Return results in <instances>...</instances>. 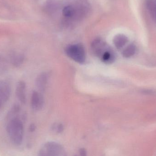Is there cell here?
<instances>
[{
    "label": "cell",
    "mask_w": 156,
    "mask_h": 156,
    "mask_svg": "<svg viewBox=\"0 0 156 156\" xmlns=\"http://www.w3.org/2000/svg\"><path fill=\"white\" fill-rule=\"evenodd\" d=\"M6 129L12 143L16 145H20L23 136V125L22 121L17 118H12L7 124Z\"/></svg>",
    "instance_id": "obj_1"
},
{
    "label": "cell",
    "mask_w": 156,
    "mask_h": 156,
    "mask_svg": "<svg viewBox=\"0 0 156 156\" xmlns=\"http://www.w3.org/2000/svg\"><path fill=\"white\" fill-rule=\"evenodd\" d=\"M67 55L79 64H83L86 60L84 48L80 44H74L67 46L65 50Z\"/></svg>",
    "instance_id": "obj_2"
},
{
    "label": "cell",
    "mask_w": 156,
    "mask_h": 156,
    "mask_svg": "<svg viewBox=\"0 0 156 156\" xmlns=\"http://www.w3.org/2000/svg\"><path fill=\"white\" fill-rule=\"evenodd\" d=\"M111 48L101 38L94 39L91 45L93 54L100 58Z\"/></svg>",
    "instance_id": "obj_3"
},
{
    "label": "cell",
    "mask_w": 156,
    "mask_h": 156,
    "mask_svg": "<svg viewBox=\"0 0 156 156\" xmlns=\"http://www.w3.org/2000/svg\"><path fill=\"white\" fill-rule=\"evenodd\" d=\"M60 145L55 142L47 143L40 151L48 156H58L61 151Z\"/></svg>",
    "instance_id": "obj_4"
},
{
    "label": "cell",
    "mask_w": 156,
    "mask_h": 156,
    "mask_svg": "<svg viewBox=\"0 0 156 156\" xmlns=\"http://www.w3.org/2000/svg\"><path fill=\"white\" fill-rule=\"evenodd\" d=\"M31 104L32 108L35 111H39L44 105V99L40 93L34 91L31 96Z\"/></svg>",
    "instance_id": "obj_5"
},
{
    "label": "cell",
    "mask_w": 156,
    "mask_h": 156,
    "mask_svg": "<svg viewBox=\"0 0 156 156\" xmlns=\"http://www.w3.org/2000/svg\"><path fill=\"white\" fill-rule=\"evenodd\" d=\"M11 94L10 85L6 82L0 80V100L2 103L9 100Z\"/></svg>",
    "instance_id": "obj_6"
},
{
    "label": "cell",
    "mask_w": 156,
    "mask_h": 156,
    "mask_svg": "<svg viewBox=\"0 0 156 156\" xmlns=\"http://www.w3.org/2000/svg\"><path fill=\"white\" fill-rule=\"evenodd\" d=\"M16 97L22 103L25 104L26 101V84L24 82L19 81L16 85Z\"/></svg>",
    "instance_id": "obj_7"
},
{
    "label": "cell",
    "mask_w": 156,
    "mask_h": 156,
    "mask_svg": "<svg viewBox=\"0 0 156 156\" xmlns=\"http://www.w3.org/2000/svg\"><path fill=\"white\" fill-rule=\"evenodd\" d=\"M48 75L45 72L41 73L37 76L36 80V84L40 91L43 92L45 90L48 83Z\"/></svg>",
    "instance_id": "obj_8"
},
{
    "label": "cell",
    "mask_w": 156,
    "mask_h": 156,
    "mask_svg": "<svg viewBox=\"0 0 156 156\" xmlns=\"http://www.w3.org/2000/svg\"><path fill=\"white\" fill-rule=\"evenodd\" d=\"M128 42V38L126 36L122 34L116 35L114 37L113 44L117 49L122 48Z\"/></svg>",
    "instance_id": "obj_9"
},
{
    "label": "cell",
    "mask_w": 156,
    "mask_h": 156,
    "mask_svg": "<svg viewBox=\"0 0 156 156\" xmlns=\"http://www.w3.org/2000/svg\"><path fill=\"white\" fill-rule=\"evenodd\" d=\"M146 6L149 12L151 17L156 23V0H146Z\"/></svg>",
    "instance_id": "obj_10"
},
{
    "label": "cell",
    "mask_w": 156,
    "mask_h": 156,
    "mask_svg": "<svg viewBox=\"0 0 156 156\" xmlns=\"http://www.w3.org/2000/svg\"><path fill=\"white\" fill-rule=\"evenodd\" d=\"M136 47L135 45L131 44L127 46L122 51V55L124 57L128 58L133 56L135 54Z\"/></svg>",
    "instance_id": "obj_11"
},
{
    "label": "cell",
    "mask_w": 156,
    "mask_h": 156,
    "mask_svg": "<svg viewBox=\"0 0 156 156\" xmlns=\"http://www.w3.org/2000/svg\"><path fill=\"white\" fill-rule=\"evenodd\" d=\"M63 15L68 18H74V8L73 5H68L64 7L63 10Z\"/></svg>",
    "instance_id": "obj_12"
},
{
    "label": "cell",
    "mask_w": 156,
    "mask_h": 156,
    "mask_svg": "<svg viewBox=\"0 0 156 156\" xmlns=\"http://www.w3.org/2000/svg\"><path fill=\"white\" fill-rule=\"evenodd\" d=\"M64 129V126L62 124H59L57 126V130L58 133H60L62 132Z\"/></svg>",
    "instance_id": "obj_13"
},
{
    "label": "cell",
    "mask_w": 156,
    "mask_h": 156,
    "mask_svg": "<svg viewBox=\"0 0 156 156\" xmlns=\"http://www.w3.org/2000/svg\"><path fill=\"white\" fill-rule=\"evenodd\" d=\"M80 156H86V151L84 149H81L80 152Z\"/></svg>",
    "instance_id": "obj_14"
},
{
    "label": "cell",
    "mask_w": 156,
    "mask_h": 156,
    "mask_svg": "<svg viewBox=\"0 0 156 156\" xmlns=\"http://www.w3.org/2000/svg\"><path fill=\"white\" fill-rule=\"evenodd\" d=\"M2 102H1V100H0V108H1V105H2Z\"/></svg>",
    "instance_id": "obj_15"
}]
</instances>
